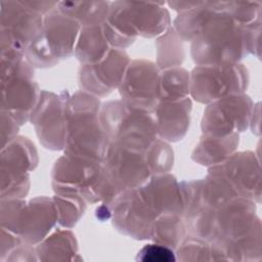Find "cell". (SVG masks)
Wrapping results in <instances>:
<instances>
[{
	"label": "cell",
	"instance_id": "15",
	"mask_svg": "<svg viewBox=\"0 0 262 262\" xmlns=\"http://www.w3.org/2000/svg\"><path fill=\"white\" fill-rule=\"evenodd\" d=\"M138 191L156 218L161 215L183 214L180 184L172 175L168 173L152 175L138 187Z\"/></svg>",
	"mask_w": 262,
	"mask_h": 262
},
{
	"label": "cell",
	"instance_id": "25",
	"mask_svg": "<svg viewBox=\"0 0 262 262\" xmlns=\"http://www.w3.org/2000/svg\"><path fill=\"white\" fill-rule=\"evenodd\" d=\"M181 38L174 28H169L157 42L158 64L162 69L176 68L181 64L184 58Z\"/></svg>",
	"mask_w": 262,
	"mask_h": 262
},
{
	"label": "cell",
	"instance_id": "28",
	"mask_svg": "<svg viewBox=\"0 0 262 262\" xmlns=\"http://www.w3.org/2000/svg\"><path fill=\"white\" fill-rule=\"evenodd\" d=\"M225 11L239 25L260 19V2H225Z\"/></svg>",
	"mask_w": 262,
	"mask_h": 262
},
{
	"label": "cell",
	"instance_id": "12",
	"mask_svg": "<svg viewBox=\"0 0 262 262\" xmlns=\"http://www.w3.org/2000/svg\"><path fill=\"white\" fill-rule=\"evenodd\" d=\"M107 207L119 231L136 239L149 238L156 217L143 202L138 188L123 191Z\"/></svg>",
	"mask_w": 262,
	"mask_h": 262
},
{
	"label": "cell",
	"instance_id": "19",
	"mask_svg": "<svg viewBox=\"0 0 262 262\" xmlns=\"http://www.w3.org/2000/svg\"><path fill=\"white\" fill-rule=\"evenodd\" d=\"M238 144V134L231 133L225 136L204 134L195 146L192 159L203 166H216L232 155Z\"/></svg>",
	"mask_w": 262,
	"mask_h": 262
},
{
	"label": "cell",
	"instance_id": "6",
	"mask_svg": "<svg viewBox=\"0 0 262 262\" xmlns=\"http://www.w3.org/2000/svg\"><path fill=\"white\" fill-rule=\"evenodd\" d=\"M249 81L244 64H202L190 73L189 94L201 103H212L231 94L243 93Z\"/></svg>",
	"mask_w": 262,
	"mask_h": 262
},
{
	"label": "cell",
	"instance_id": "3",
	"mask_svg": "<svg viewBox=\"0 0 262 262\" xmlns=\"http://www.w3.org/2000/svg\"><path fill=\"white\" fill-rule=\"evenodd\" d=\"M99 118L110 143L145 151L159 136L152 114L134 110L123 100L105 103L100 110Z\"/></svg>",
	"mask_w": 262,
	"mask_h": 262
},
{
	"label": "cell",
	"instance_id": "24",
	"mask_svg": "<svg viewBox=\"0 0 262 262\" xmlns=\"http://www.w3.org/2000/svg\"><path fill=\"white\" fill-rule=\"evenodd\" d=\"M178 249V258L182 261L227 260L224 252L214 243L194 236L184 238Z\"/></svg>",
	"mask_w": 262,
	"mask_h": 262
},
{
	"label": "cell",
	"instance_id": "1",
	"mask_svg": "<svg viewBox=\"0 0 262 262\" xmlns=\"http://www.w3.org/2000/svg\"><path fill=\"white\" fill-rule=\"evenodd\" d=\"M99 100L87 92H77L68 99L64 151L102 162L110 145L99 118Z\"/></svg>",
	"mask_w": 262,
	"mask_h": 262
},
{
	"label": "cell",
	"instance_id": "2",
	"mask_svg": "<svg viewBox=\"0 0 262 262\" xmlns=\"http://www.w3.org/2000/svg\"><path fill=\"white\" fill-rule=\"evenodd\" d=\"M191 56L198 66L238 63L247 55L244 26L226 11L216 12L191 41Z\"/></svg>",
	"mask_w": 262,
	"mask_h": 262
},
{
	"label": "cell",
	"instance_id": "5",
	"mask_svg": "<svg viewBox=\"0 0 262 262\" xmlns=\"http://www.w3.org/2000/svg\"><path fill=\"white\" fill-rule=\"evenodd\" d=\"M1 59L20 60L43 30L44 18L24 2L1 3Z\"/></svg>",
	"mask_w": 262,
	"mask_h": 262
},
{
	"label": "cell",
	"instance_id": "21",
	"mask_svg": "<svg viewBox=\"0 0 262 262\" xmlns=\"http://www.w3.org/2000/svg\"><path fill=\"white\" fill-rule=\"evenodd\" d=\"M57 7L64 15L76 20L81 27L102 25L110 12L108 2H58Z\"/></svg>",
	"mask_w": 262,
	"mask_h": 262
},
{
	"label": "cell",
	"instance_id": "20",
	"mask_svg": "<svg viewBox=\"0 0 262 262\" xmlns=\"http://www.w3.org/2000/svg\"><path fill=\"white\" fill-rule=\"evenodd\" d=\"M35 250L38 260H73L77 253V242L70 230H58L46 236Z\"/></svg>",
	"mask_w": 262,
	"mask_h": 262
},
{
	"label": "cell",
	"instance_id": "27",
	"mask_svg": "<svg viewBox=\"0 0 262 262\" xmlns=\"http://www.w3.org/2000/svg\"><path fill=\"white\" fill-rule=\"evenodd\" d=\"M145 159L151 176L168 173L173 166V150L164 139L157 138L145 150Z\"/></svg>",
	"mask_w": 262,
	"mask_h": 262
},
{
	"label": "cell",
	"instance_id": "14",
	"mask_svg": "<svg viewBox=\"0 0 262 262\" xmlns=\"http://www.w3.org/2000/svg\"><path fill=\"white\" fill-rule=\"evenodd\" d=\"M211 170L220 174L241 196L260 201V167L252 152L232 154Z\"/></svg>",
	"mask_w": 262,
	"mask_h": 262
},
{
	"label": "cell",
	"instance_id": "17",
	"mask_svg": "<svg viewBox=\"0 0 262 262\" xmlns=\"http://www.w3.org/2000/svg\"><path fill=\"white\" fill-rule=\"evenodd\" d=\"M190 110L189 97L174 101H160L155 111L159 136L167 141L180 140L189 126Z\"/></svg>",
	"mask_w": 262,
	"mask_h": 262
},
{
	"label": "cell",
	"instance_id": "23",
	"mask_svg": "<svg viewBox=\"0 0 262 262\" xmlns=\"http://www.w3.org/2000/svg\"><path fill=\"white\" fill-rule=\"evenodd\" d=\"M189 83L190 75L182 68H170L160 72L159 102L174 101L188 97Z\"/></svg>",
	"mask_w": 262,
	"mask_h": 262
},
{
	"label": "cell",
	"instance_id": "29",
	"mask_svg": "<svg viewBox=\"0 0 262 262\" xmlns=\"http://www.w3.org/2000/svg\"><path fill=\"white\" fill-rule=\"evenodd\" d=\"M137 261L142 262H171L176 257L173 249L161 244H148L139 250L136 256Z\"/></svg>",
	"mask_w": 262,
	"mask_h": 262
},
{
	"label": "cell",
	"instance_id": "16",
	"mask_svg": "<svg viewBox=\"0 0 262 262\" xmlns=\"http://www.w3.org/2000/svg\"><path fill=\"white\" fill-rule=\"evenodd\" d=\"M56 222L57 212L53 199L37 198L25 205L19 219L18 234L25 244H39Z\"/></svg>",
	"mask_w": 262,
	"mask_h": 262
},
{
	"label": "cell",
	"instance_id": "13",
	"mask_svg": "<svg viewBox=\"0 0 262 262\" xmlns=\"http://www.w3.org/2000/svg\"><path fill=\"white\" fill-rule=\"evenodd\" d=\"M130 59L123 49H112L100 62L82 64L79 72L80 85L94 96H105L119 88Z\"/></svg>",
	"mask_w": 262,
	"mask_h": 262
},
{
	"label": "cell",
	"instance_id": "10",
	"mask_svg": "<svg viewBox=\"0 0 262 262\" xmlns=\"http://www.w3.org/2000/svg\"><path fill=\"white\" fill-rule=\"evenodd\" d=\"M252 110V100L243 93L231 94L212 102L204 113L203 133L225 136L242 132L250 123Z\"/></svg>",
	"mask_w": 262,
	"mask_h": 262
},
{
	"label": "cell",
	"instance_id": "26",
	"mask_svg": "<svg viewBox=\"0 0 262 262\" xmlns=\"http://www.w3.org/2000/svg\"><path fill=\"white\" fill-rule=\"evenodd\" d=\"M57 212V222L66 228L73 227L85 211V203L82 198L56 194L53 198Z\"/></svg>",
	"mask_w": 262,
	"mask_h": 262
},
{
	"label": "cell",
	"instance_id": "4",
	"mask_svg": "<svg viewBox=\"0 0 262 262\" xmlns=\"http://www.w3.org/2000/svg\"><path fill=\"white\" fill-rule=\"evenodd\" d=\"M81 26L54 8L44 17L43 30L26 52L28 62L33 67H52L74 53Z\"/></svg>",
	"mask_w": 262,
	"mask_h": 262
},
{
	"label": "cell",
	"instance_id": "9",
	"mask_svg": "<svg viewBox=\"0 0 262 262\" xmlns=\"http://www.w3.org/2000/svg\"><path fill=\"white\" fill-rule=\"evenodd\" d=\"M160 70L151 61H130L119 86L122 100L130 107L154 114L159 104Z\"/></svg>",
	"mask_w": 262,
	"mask_h": 262
},
{
	"label": "cell",
	"instance_id": "8",
	"mask_svg": "<svg viewBox=\"0 0 262 262\" xmlns=\"http://www.w3.org/2000/svg\"><path fill=\"white\" fill-rule=\"evenodd\" d=\"M102 166L117 198L123 191L138 188L150 177L145 151L111 142Z\"/></svg>",
	"mask_w": 262,
	"mask_h": 262
},
{
	"label": "cell",
	"instance_id": "22",
	"mask_svg": "<svg viewBox=\"0 0 262 262\" xmlns=\"http://www.w3.org/2000/svg\"><path fill=\"white\" fill-rule=\"evenodd\" d=\"M185 223L182 215L168 214L161 215L154 220L149 238L154 243L167 246L171 249H177L185 234Z\"/></svg>",
	"mask_w": 262,
	"mask_h": 262
},
{
	"label": "cell",
	"instance_id": "11",
	"mask_svg": "<svg viewBox=\"0 0 262 262\" xmlns=\"http://www.w3.org/2000/svg\"><path fill=\"white\" fill-rule=\"evenodd\" d=\"M69 97L52 92H41L40 100L30 120L40 142L50 149H62L67 135V107Z\"/></svg>",
	"mask_w": 262,
	"mask_h": 262
},
{
	"label": "cell",
	"instance_id": "7",
	"mask_svg": "<svg viewBox=\"0 0 262 262\" xmlns=\"http://www.w3.org/2000/svg\"><path fill=\"white\" fill-rule=\"evenodd\" d=\"M1 66L2 112L21 125L31 118L40 100L41 91L32 80L34 72L28 61L1 62Z\"/></svg>",
	"mask_w": 262,
	"mask_h": 262
},
{
	"label": "cell",
	"instance_id": "18",
	"mask_svg": "<svg viewBox=\"0 0 262 262\" xmlns=\"http://www.w3.org/2000/svg\"><path fill=\"white\" fill-rule=\"evenodd\" d=\"M111 50L112 46L104 35L102 25L82 27L74 49V54L82 64L100 62Z\"/></svg>",
	"mask_w": 262,
	"mask_h": 262
}]
</instances>
